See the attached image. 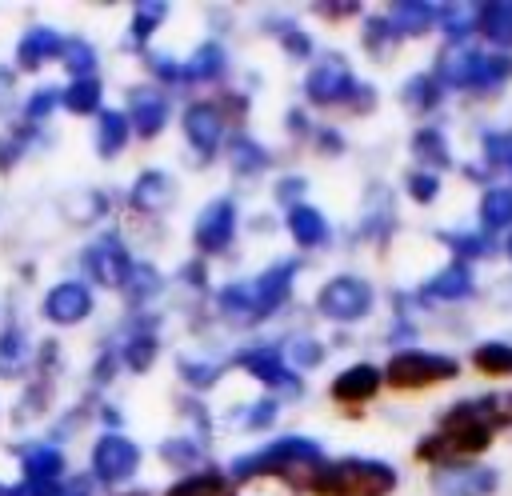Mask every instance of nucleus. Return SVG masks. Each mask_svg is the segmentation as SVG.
Listing matches in <instances>:
<instances>
[{"label":"nucleus","instance_id":"423d86ee","mask_svg":"<svg viewBox=\"0 0 512 496\" xmlns=\"http://www.w3.org/2000/svg\"><path fill=\"white\" fill-rule=\"evenodd\" d=\"M88 464H92V480L104 484V488H116L124 480L136 476L140 468V444L124 432H104L96 436L92 452H88Z\"/></svg>","mask_w":512,"mask_h":496},{"label":"nucleus","instance_id":"864d4df0","mask_svg":"<svg viewBox=\"0 0 512 496\" xmlns=\"http://www.w3.org/2000/svg\"><path fill=\"white\" fill-rule=\"evenodd\" d=\"M300 192H304V180H300V176H284V180L276 184V200H280V204H288V208H296V204H300V200H296Z\"/></svg>","mask_w":512,"mask_h":496},{"label":"nucleus","instance_id":"8fccbe9b","mask_svg":"<svg viewBox=\"0 0 512 496\" xmlns=\"http://www.w3.org/2000/svg\"><path fill=\"white\" fill-rule=\"evenodd\" d=\"M484 156H488V164L512 168V132H488L484 136Z\"/></svg>","mask_w":512,"mask_h":496},{"label":"nucleus","instance_id":"6e6552de","mask_svg":"<svg viewBox=\"0 0 512 496\" xmlns=\"http://www.w3.org/2000/svg\"><path fill=\"white\" fill-rule=\"evenodd\" d=\"M240 372H248L252 380H260L264 388H272V392H288V396H300V372L284 360V352L276 348V344H248V348H240L236 352V360H232Z\"/></svg>","mask_w":512,"mask_h":496},{"label":"nucleus","instance_id":"9d476101","mask_svg":"<svg viewBox=\"0 0 512 496\" xmlns=\"http://www.w3.org/2000/svg\"><path fill=\"white\" fill-rule=\"evenodd\" d=\"M296 272H300V260H276V264H268L256 280H248V324L272 316V312L292 296Z\"/></svg>","mask_w":512,"mask_h":496},{"label":"nucleus","instance_id":"0eeeda50","mask_svg":"<svg viewBox=\"0 0 512 496\" xmlns=\"http://www.w3.org/2000/svg\"><path fill=\"white\" fill-rule=\"evenodd\" d=\"M372 308V284L360 276H332L320 292H316V312L336 320V324H356L364 320Z\"/></svg>","mask_w":512,"mask_h":496},{"label":"nucleus","instance_id":"72a5a7b5","mask_svg":"<svg viewBox=\"0 0 512 496\" xmlns=\"http://www.w3.org/2000/svg\"><path fill=\"white\" fill-rule=\"evenodd\" d=\"M96 48L88 44V40H64V48H60V64H64V72L72 76V80H88V76H96Z\"/></svg>","mask_w":512,"mask_h":496},{"label":"nucleus","instance_id":"39448f33","mask_svg":"<svg viewBox=\"0 0 512 496\" xmlns=\"http://www.w3.org/2000/svg\"><path fill=\"white\" fill-rule=\"evenodd\" d=\"M384 384L396 388V392H420V388H432V384H444L460 372V364L452 356H440V352H396L384 368Z\"/></svg>","mask_w":512,"mask_h":496},{"label":"nucleus","instance_id":"2eb2a0df","mask_svg":"<svg viewBox=\"0 0 512 496\" xmlns=\"http://www.w3.org/2000/svg\"><path fill=\"white\" fill-rule=\"evenodd\" d=\"M432 488L440 496H492L496 492V472L492 468H480V464H440L432 472Z\"/></svg>","mask_w":512,"mask_h":496},{"label":"nucleus","instance_id":"6e6d98bb","mask_svg":"<svg viewBox=\"0 0 512 496\" xmlns=\"http://www.w3.org/2000/svg\"><path fill=\"white\" fill-rule=\"evenodd\" d=\"M316 144H320L324 152H332V156H336V152L344 148V140H340V136H336L332 128H320V132H316Z\"/></svg>","mask_w":512,"mask_h":496},{"label":"nucleus","instance_id":"37998d69","mask_svg":"<svg viewBox=\"0 0 512 496\" xmlns=\"http://www.w3.org/2000/svg\"><path fill=\"white\" fill-rule=\"evenodd\" d=\"M56 108H60V88H36V92L24 100V120H28V128L44 124Z\"/></svg>","mask_w":512,"mask_h":496},{"label":"nucleus","instance_id":"1a4fd4ad","mask_svg":"<svg viewBox=\"0 0 512 496\" xmlns=\"http://www.w3.org/2000/svg\"><path fill=\"white\" fill-rule=\"evenodd\" d=\"M356 88H360V84H356L352 68H348L340 56H324V60L312 64L308 76H304V96H308V104H320V108L352 104Z\"/></svg>","mask_w":512,"mask_h":496},{"label":"nucleus","instance_id":"4468645a","mask_svg":"<svg viewBox=\"0 0 512 496\" xmlns=\"http://www.w3.org/2000/svg\"><path fill=\"white\" fill-rule=\"evenodd\" d=\"M224 112L216 108V104H208V100H196V104H188L184 108V116H180V128H184V140L200 152V160H208V156H216L220 152V140H224Z\"/></svg>","mask_w":512,"mask_h":496},{"label":"nucleus","instance_id":"ea45409f","mask_svg":"<svg viewBox=\"0 0 512 496\" xmlns=\"http://www.w3.org/2000/svg\"><path fill=\"white\" fill-rule=\"evenodd\" d=\"M280 352H284V360L296 364V368H316V364L324 360V348H320V340H312V336H292Z\"/></svg>","mask_w":512,"mask_h":496},{"label":"nucleus","instance_id":"f8f14e48","mask_svg":"<svg viewBox=\"0 0 512 496\" xmlns=\"http://www.w3.org/2000/svg\"><path fill=\"white\" fill-rule=\"evenodd\" d=\"M80 264H84L88 280H96L100 288H120L124 276H128V268H132V256H128V248H124V240L116 232H104V236H96L84 248Z\"/></svg>","mask_w":512,"mask_h":496},{"label":"nucleus","instance_id":"c03bdc74","mask_svg":"<svg viewBox=\"0 0 512 496\" xmlns=\"http://www.w3.org/2000/svg\"><path fill=\"white\" fill-rule=\"evenodd\" d=\"M444 244H448V248L460 256V264L492 252V240H488V236H476V232H464V236H460V232H452V236H444Z\"/></svg>","mask_w":512,"mask_h":496},{"label":"nucleus","instance_id":"4c0bfd02","mask_svg":"<svg viewBox=\"0 0 512 496\" xmlns=\"http://www.w3.org/2000/svg\"><path fill=\"white\" fill-rule=\"evenodd\" d=\"M472 364H476V372H484V376H512V344H504V340H484V344L472 352Z\"/></svg>","mask_w":512,"mask_h":496},{"label":"nucleus","instance_id":"aec40b11","mask_svg":"<svg viewBox=\"0 0 512 496\" xmlns=\"http://www.w3.org/2000/svg\"><path fill=\"white\" fill-rule=\"evenodd\" d=\"M20 476H24V484H40V488L64 480V452L56 444L20 448Z\"/></svg>","mask_w":512,"mask_h":496},{"label":"nucleus","instance_id":"5fc2aeb1","mask_svg":"<svg viewBox=\"0 0 512 496\" xmlns=\"http://www.w3.org/2000/svg\"><path fill=\"white\" fill-rule=\"evenodd\" d=\"M316 12H320L324 20H348V16L360 12V4H316Z\"/></svg>","mask_w":512,"mask_h":496},{"label":"nucleus","instance_id":"2f4dec72","mask_svg":"<svg viewBox=\"0 0 512 496\" xmlns=\"http://www.w3.org/2000/svg\"><path fill=\"white\" fill-rule=\"evenodd\" d=\"M476 28L500 44V48H512V4H480L476 8Z\"/></svg>","mask_w":512,"mask_h":496},{"label":"nucleus","instance_id":"49530a36","mask_svg":"<svg viewBox=\"0 0 512 496\" xmlns=\"http://www.w3.org/2000/svg\"><path fill=\"white\" fill-rule=\"evenodd\" d=\"M244 416L236 420L244 432H260V428H268L272 420H276V400L272 396H264V400H256V404H248V408H240Z\"/></svg>","mask_w":512,"mask_h":496},{"label":"nucleus","instance_id":"f3484780","mask_svg":"<svg viewBox=\"0 0 512 496\" xmlns=\"http://www.w3.org/2000/svg\"><path fill=\"white\" fill-rule=\"evenodd\" d=\"M380 388H384V372H380L376 364H352V368L336 372L328 396H332L336 404H344V408H360V404H368Z\"/></svg>","mask_w":512,"mask_h":496},{"label":"nucleus","instance_id":"ddd939ff","mask_svg":"<svg viewBox=\"0 0 512 496\" xmlns=\"http://www.w3.org/2000/svg\"><path fill=\"white\" fill-rule=\"evenodd\" d=\"M40 308H44L48 324L76 328V324H84L92 316V288L84 280H60V284L48 288V296H44Z\"/></svg>","mask_w":512,"mask_h":496},{"label":"nucleus","instance_id":"603ef678","mask_svg":"<svg viewBox=\"0 0 512 496\" xmlns=\"http://www.w3.org/2000/svg\"><path fill=\"white\" fill-rule=\"evenodd\" d=\"M148 72L160 76V80H168V84L184 80V64H176L172 56H148Z\"/></svg>","mask_w":512,"mask_h":496},{"label":"nucleus","instance_id":"473e14b6","mask_svg":"<svg viewBox=\"0 0 512 496\" xmlns=\"http://www.w3.org/2000/svg\"><path fill=\"white\" fill-rule=\"evenodd\" d=\"M400 100L412 108V112H432L440 104V80L432 72H420V76H408L404 88H400Z\"/></svg>","mask_w":512,"mask_h":496},{"label":"nucleus","instance_id":"c85d7f7f","mask_svg":"<svg viewBox=\"0 0 512 496\" xmlns=\"http://www.w3.org/2000/svg\"><path fill=\"white\" fill-rule=\"evenodd\" d=\"M168 4H160V0H140L136 8H132V20H128V44L132 48H144L156 32H160V24L168 20Z\"/></svg>","mask_w":512,"mask_h":496},{"label":"nucleus","instance_id":"58836bf2","mask_svg":"<svg viewBox=\"0 0 512 496\" xmlns=\"http://www.w3.org/2000/svg\"><path fill=\"white\" fill-rule=\"evenodd\" d=\"M200 456H204V444L192 440V436H172V440L160 444V460L172 464V468H180V472H192V464Z\"/></svg>","mask_w":512,"mask_h":496},{"label":"nucleus","instance_id":"c756f323","mask_svg":"<svg viewBox=\"0 0 512 496\" xmlns=\"http://www.w3.org/2000/svg\"><path fill=\"white\" fill-rule=\"evenodd\" d=\"M424 296H432V300H464V296H472V272H468V264H448V268H440L428 284H424Z\"/></svg>","mask_w":512,"mask_h":496},{"label":"nucleus","instance_id":"f704fd0d","mask_svg":"<svg viewBox=\"0 0 512 496\" xmlns=\"http://www.w3.org/2000/svg\"><path fill=\"white\" fill-rule=\"evenodd\" d=\"M160 272L152 268V264H132L128 268V276H124V296H128V304H148L152 296H160Z\"/></svg>","mask_w":512,"mask_h":496},{"label":"nucleus","instance_id":"dca6fc26","mask_svg":"<svg viewBox=\"0 0 512 496\" xmlns=\"http://www.w3.org/2000/svg\"><path fill=\"white\" fill-rule=\"evenodd\" d=\"M128 128H132V136H140V140H156L160 132H164V124H168V96L164 92H156V88H132V96H128Z\"/></svg>","mask_w":512,"mask_h":496},{"label":"nucleus","instance_id":"b1692460","mask_svg":"<svg viewBox=\"0 0 512 496\" xmlns=\"http://www.w3.org/2000/svg\"><path fill=\"white\" fill-rule=\"evenodd\" d=\"M116 356H120V364L128 372H148L156 364V356H160V340H156L152 328H132L124 336V344L116 348Z\"/></svg>","mask_w":512,"mask_h":496},{"label":"nucleus","instance_id":"412c9836","mask_svg":"<svg viewBox=\"0 0 512 496\" xmlns=\"http://www.w3.org/2000/svg\"><path fill=\"white\" fill-rule=\"evenodd\" d=\"M284 228H288V236L296 240V248H320V244H328V236H332L328 216H324L320 208H312V204H296V208H288Z\"/></svg>","mask_w":512,"mask_h":496},{"label":"nucleus","instance_id":"de8ad7c7","mask_svg":"<svg viewBox=\"0 0 512 496\" xmlns=\"http://www.w3.org/2000/svg\"><path fill=\"white\" fill-rule=\"evenodd\" d=\"M28 132H32V128L4 132V136H0V172L16 168V160H20V156H24V148H28Z\"/></svg>","mask_w":512,"mask_h":496},{"label":"nucleus","instance_id":"9b49d317","mask_svg":"<svg viewBox=\"0 0 512 496\" xmlns=\"http://www.w3.org/2000/svg\"><path fill=\"white\" fill-rule=\"evenodd\" d=\"M236 200L232 196H216L208 200L200 212H196V224H192V244L196 252L212 256V252H224L236 236Z\"/></svg>","mask_w":512,"mask_h":496},{"label":"nucleus","instance_id":"f257e3e1","mask_svg":"<svg viewBox=\"0 0 512 496\" xmlns=\"http://www.w3.org/2000/svg\"><path fill=\"white\" fill-rule=\"evenodd\" d=\"M512 424V392H496V396H480V400H460L440 416V428L428 432L416 444L420 460L440 464H460L476 452H484L492 444V432Z\"/></svg>","mask_w":512,"mask_h":496},{"label":"nucleus","instance_id":"e433bc0d","mask_svg":"<svg viewBox=\"0 0 512 496\" xmlns=\"http://www.w3.org/2000/svg\"><path fill=\"white\" fill-rule=\"evenodd\" d=\"M412 156H416L420 164H432V168H448V164H452L448 140H444L440 128H420V132L412 136Z\"/></svg>","mask_w":512,"mask_h":496},{"label":"nucleus","instance_id":"7c9ffc66","mask_svg":"<svg viewBox=\"0 0 512 496\" xmlns=\"http://www.w3.org/2000/svg\"><path fill=\"white\" fill-rule=\"evenodd\" d=\"M100 100H104L100 76L68 80V88H60V104H64L72 116H96V112H100Z\"/></svg>","mask_w":512,"mask_h":496},{"label":"nucleus","instance_id":"a19ab883","mask_svg":"<svg viewBox=\"0 0 512 496\" xmlns=\"http://www.w3.org/2000/svg\"><path fill=\"white\" fill-rule=\"evenodd\" d=\"M396 28L388 24V16H376V20H368L364 24V48L372 52V56H388L392 48H396Z\"/></svg>","mask_w":512,"mask_h":496},{"label":"nucleus","instance_id":"a18cd8bd","mask_svg":"<svg viewBox=\"0 0 512 496\" xmlns=\"http://www.w3.org/2000/svg\"><path fill=\"white\" fill-rule=\"evenodd\" d=\"M180 376L188 388H212L220 380V364H208V360H180Z\"/></svg>","mask_w":512,"mask_h":496},{"label":"nucleus","instance_id":"7ed1b4c3","mask_svg":"<svg viewBox=\"0 0 512 496\" xmlns=\"http://www.w3.org/2000/svg\"><path fill=\"white\" fill-rule=\"evenodd\" d=\"M312 496H392L396 492V468L384 460L368 456H344V460H324L308 484Z\"/></svg>","mask_w":512,"mask_h":496},{"label":"nucleus","instance_id":"6ab92c4d","mask_svg":"<svg viewBox=\"0 0 512 496\" xmlns=\"http://www.w3.org/2000/svg\"><path fill=\"white\" fill-rule=\"evenodd\" d=\"M60 48H64V36H60L56 28L32 24V28L20 36V44H16V68L36 72V68H44L48 60H60Z\"/></svg>","mask_w":512,"mask_h":496},{"label":"nucleus","instance_id":"c9c22d12","mask_svg":"<svg viewBox=\"0 0 512 496\" xmlns=\"http://www.w3.org/2000/svg\"><path fill=\"white\" fill-rule=\"evenodd\" d=\"M480 224L484 232H500L512 224V188H488L480 200Z\"/></svg>","mask_w":512,"mask_h":496},{"label":"nucleus","instance_id":"f03ea898","mask_svg":"<svg viewBox=\"0 0 512 496\" xmlns=\"http://www.w3.org/2000/svg\"><path fill=\"white\" fill-rule=\"evenodd\" d=\"M324 464V448L308 436H280L272 444H264L260 452H248L240 460H232L228 476L232 480H252V476H276V480H288L292 488L296 484H308V476Z\"/></svg>","mask_w":512,"mask_h":496},{"label":"nucleus","instance_id":"5701e85b","mask_svg":"<svg viewBox=\"0 0 512 496\" xmlns=\"http://www.w3.org/2000/svg\"><path fill=\"white\" fill-rule=\"evenodd\" d=\"M436 20H440V8L424 4V0H400L388 12V24L396 28V36H424Z\"/></svg>","mask_w":512,"mask_h":496},{"label":"nucleus","instance_id":"4be33fe9","mask_svg":"<svg viewBox=\"0 0 512 496\" xmlns=\"http://www.w3.org/2000/svg\"><path fill=\"white\" fill-rule=\"evenodd\" d=\"M224 68H228V52H224V44L204 40V44H196L192 56L184 60V80H192V84H212V80L224 76Z\"/></svg>","mask_w":512,"mask_h":496},{"label":"nucleus","instance_id":"a211bd4d","mask_svg":"<svg viewBox=\"0 0 512 496\" xmlns=\"http://www.w3.org/2000/svg\"><path fill=\"white\" fill-rule=\"evenodd\" d=\"M172 200H176V180L168 172H160V168H144L132 180V188H128V208L132 212H144V216L164 212Z\"/></svg>","mask_w":512,"mask_h":496},{"label":"nucleus","instance_id":"cd10ccee","mask_svg":"<svg viewBox=\"0 0 512 496\" xmlns=\"http://www.w3.org/2000/svg\"><path fill=\"white\" fill-rule=\"evenodd\" d=\"M224 156H228L232 172H240V176H260L264 168H272V152L264 144H256L252 136H232Z\"/></svg>","mask_w":512,"mask_h":496},{"label":"nucleus","instance_id":"79ce46f5","mask_svg":"<svg viewBox=\"0 0 512 496\" xmlns=\"http://www.w3.org/2000/svg\"><path fill=\"white\" fill-rule=\"evenodd\" d=\"M268 32H272L276 44L288 52V60H308V56H312V40H308L296 24H268Z\"/></svg>","mask_w":512,"mask_h":496},{"label":"nucleus","instance_id":"393cba45","mask_svg":"<svg viewBox=\"0 0 512 496\" xmlns=\"http://www.w3.org/2000/svg\"><path fill=\"white\" fill-rule=\"evenodd\" d=\"M160 496H232V480L220 468H200V472H188L176 484H168Z\"/></svg>","mask_w":512,"mask_h":496},{"label":"nucleus","instance_id":"20e7f679","mask_svg":"<svg viewBox=\"0 0 512 496\" xmlns=\"http://www.w3.org/2000/svg\"><path fill=\"white\" fill-rule=\"evenodd\" d=\"M512 76V56H484L476 48H448L440 56V72L436 80L440 84H452V88H496Z\"/></svg>","mask_w":512,"mask_h":496},{"label":"nucleus","instance_id":"13d9d810","mask_svg":"<svg viewBox=\"0 0 512 496\" xmlns=\"http://www.w3.org/2000/svg\"><path fill=\"white\" fill-rule=\"evenodd\" d=\"M504 252H508V256H512V236H508V244H504Z\"/></svg>","mask_w":512,"mask_h":496},{"label":"nucleus","instance_id":"09e8293b","mask_svg":"<svg viewBox=\"0 0 512 496\" xmlns=\"http://www.w3.org/2000/svg\"><path fill=\"white\" fill-rule=\"evenodd\" d=\"M408 196L416 200V204H432L436 200V192H440V180H436V172H408Z\"/></svg>","mask_w":512,"mask_h":496},{"label":"nucleus","instance_id":"bb28decb","mask_svg":"<svg viewBox=\"0 0 512 496\" xmlns=\"http://www.w3.org/2000/svg\"><path fill=\"white\" fill-rule=\"evenodd\" d=\"M32 340L24 336V328H16V324H8L4 332H0V376H24L28 372V364H32Z\"/></svg>","mask_w":512,"mask_h":496},{"label":"nucleus","instance_id":"4d7b16f0","mask_svg":"<svg viewBox=\"0 0 512 496\" xmlns=\"http://www.w3.org/2000/svg\"><path fill=\"white\" fill-rule=\"evenodd\" d=\"M184 280L192 288H204V264H184Z\"/></svg>","mask_w":512,"mask_h":496},{"label":"nucleus","instance_id":"a878e982","mask_svg":"<svg viewBox=\"0 0 512 496\" xmlns=\"http://www.w3.org/2000/svg\"><path fill=\"white\" fill-rule=\"evenodd\" d=\"M128 136H132V128H128V116L124 112H116V108H100L96 112V152L104 160L120 156L124 144H128Z\"/></svg>","mask_w":512,"mask_h":496},{"label":"nucleus","instance_id":"3c124183","mask_svg":"<svg viewBox=\"0 0 512 496\" xmlns=\"http://www.w3.org/2000/svg\"><path fill=\"white\" fill-rule=\"evenodd\" d=\"M440 20H444V32H448L452 40H464V36L476 28V24L464 16V8H456V4H452V8H440Z\"/></svg>","mask_w":512,"mask_h":496}]
</instances>
